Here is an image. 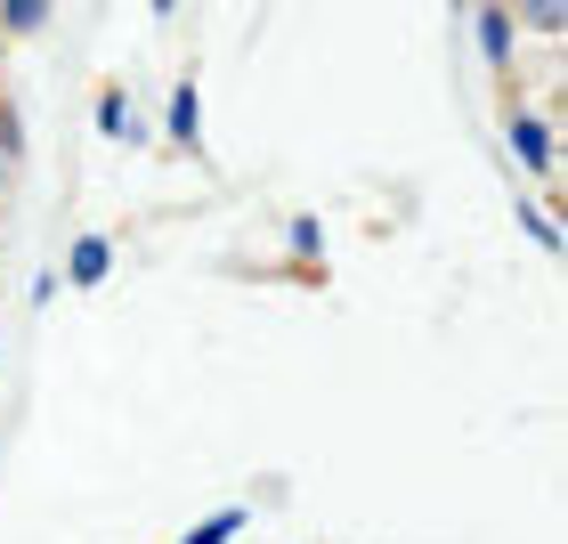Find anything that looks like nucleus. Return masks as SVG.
I'll use <instances>...</instances> for the list:
<instances>
[{
    "mask_svg": "<svg viewBox=\"0 0 568 544\" xmlns=\"http://www.w3.org/2000/svg\"><path fill=\"white\" fill-rule=\"evenodd\" d=\"M504 154L536 179V188H552V179H560V122L536 114V107H511L504 114Z\"/></svg>",
    "mask_w": 568,
    "mask_h": 544,
    "instance_id": "nucleus-1",
    "label": "nucleus"
},
{
    "mask_svg": "<svg viewBox=\"0 0 568 544\" xmlns=\"http://www.w3.org/2000/svg\"><path fill=\"white\" fill-rule=\"evenodd\" d=\"M471 41H479V66L496 73V82H511V66H520V24H511L504 0H471Z\"/></svg>",
    "mask_w": 568,
    "mask_h": 544,
    "instance_id": "nucleus-2",
    "label": "nucleus"
},
{
    "mask_svg": "<svg viewBox=\"0 0 568 544\" xmlns=\"http://www.w3.org/2000/svg\"><path fill=\"white\" fill-rule=\"evenodd\" d=\"M114 261H122V244L106 236V228H82V236L65 244V269H58V284H73V293H98V284L114 276Z\"/></svg>",
    "mask_w": 568,
    "mask_h": 544,
    "instance_id": "nucleus-3",
    "label": "nucleus"
},
{
    "mask_svg": "<svg viewBox=\"0 0 568 544\" xmlns=\"http://www.w3.org/2000/svg\"><path fill=\"white\" fill-rule=\"evenodd\" d=\"M163 147H179V154H203V90L179 73L171 82V98H163Z\"/></svg>",
    "mask_w": 568,
    "mask_h": 544,
    "instance_id": "nucleus-4",
    "label": "nucleus"
},
{
    "mask_svg": "<svg viewBox=\"0 0 568 544\" xmlns=\"http://www.w3.org/2000/svg\"><path fill=\"white\" fill-rule=\"evenodd\" d=\"M98 139H114V147H146L154 131H146V122H139V107H131V90H122V82H106V90H98Z\"/></svg>",
    "mask_w": 568,
    "mask_h": 544,
    "instance_id": "nucleus-5",
    "label": "nucleus"
},
{
    "mask_svg": "<svg viewBox=\"0 0 568 544\" xmlns=\"http://www.w3.org/2000/svg\"><path fill=\"white\" fill-rule=\"evenodd\" d=\"M244 528H252V504H220V512H203L195 528H179L171 544H236Z\"/></svg>",
    "mask_w": 568,
    "mask_h": 544,
    "instance_id": "nucleus-6",
    "label": "nucleus"
},
{
    "mask_svg": "<svg viewBox=\"0 0 568 544\" xmlns=\"http://www.w3.org/2000/svg\"><path fill=\"white\" fill-rule=\"evenodd\" d=\"M49 17H58V0H0V41H33L49 33Z\"/></svg>",
    "mask_w": 568,
    "mask_h": 544,
    "instance_id": "nucleus-7",
    "label": "nucleus"
},
{
    "mask_svg": "<svg viewBox=\"0 0 568 544\" xmlns=\"http://www.w3.org/2000/svg\"><path fill=\"white\" fill-rule=\"evenodd\" d=\"M504 9H511V24H520V33H545V41L568 33V0H504Z\"/></svg>",
    "mask_w": 568,
    "mask_h": 544,
    "instance_id": "nucleus-8",
    "label": "nucleus"
},
{
    "mask_svg": "<svg viewBox=\"0 0 568 544\" xmlns=\"http://www.w3.org/2000/svg\"><path fill=\"white\" fill-rule=\"evenodd\" d=\"M511 212H520V228H528V244L545 252V261H560V220L545 212L536 195H511Z\"/></svg>",
    "mask_w": 568,
    "mask_h": 544,
    "instance_id": "nucleus-9",
    "label": "nucleus"
},
{
    "mask_svg": "<svg viewBox=\"0 0 568 544\" xmlns=\"http://www.w3.org/2000/svg\"><path fill=\"white\" fill-rule=\"evenodd\" d=\"M284 244H293L301 261H317V252H325V228H317V220L301 212V220H284Z\"/></svg>",
    "mask_w": 568,
    "mask_h": 544,
    "instance_id": "nucleus-10",
    "label": "nucleus"
},
{
    "mask_svg": "<svg viewBox=\"0 0 568 544\" xmlns=\"http://www.w3.org/2000/svg\"><path fill=\"white\" fill-rule=\"evenodd\" d=\"M24 301H33V309H49V301H58V269H41L33 284H24Z\"/></svg>",
    "mask_w": 568,
    "mask_h": 544,
    "instance_id": "nucleus-11",
    "label": "nucleus"
},
{
    "mask_svg": "<svg viewBox=\"0 0 568 544\" xmlns=\"http://www.w3.org/2000/svg\"><path fill=\"white\" fill-rule=\"evenodd\" d=\"M17 171H24V163H17L9 147H0V212H9V188H17Z\"/></svg>",
    "mask_w": 568,
    "mask_h": 544,
    "instance_id": "nucleus-12",
    "label": "nucleus"
},
{
    "mask_svg": "<svg viewBox=\"0 0 568 544\" xmlns=\"http://www.w3.org/2000/svg\"><path fill=\"white\" fill-rule=\"evenodd\" d=\"M146 9H154V17H179V0H146Z\"/></svg>",
    "mask_w": 568,
    "mask_h": 544,
    "instance_id": "nucleus-13",
    "label": "nucleus"
},
{
    "mask_svg": "<svg viewBox=\"0 0 568 544\" xmlns=\"http://www.w3.org/2000/svg\"><path fill=\"white\" fill-rule=\"evenodd\" d=\"M455 9H471V0H455Z\"/></svg>",
    "mask_w": 568,
    "mask_h": 544,
    "instance_id": "nucleus-14",
    "label": "nucleus"
}]
</instances>
